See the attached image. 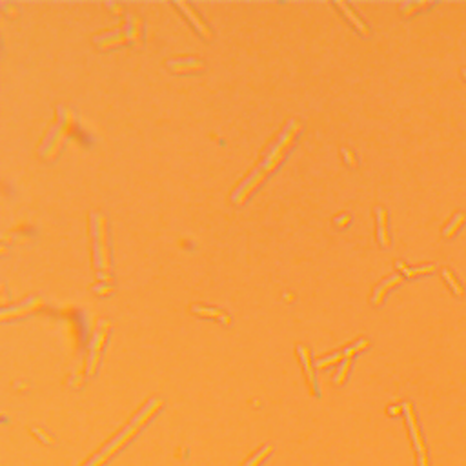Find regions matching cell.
<instances>
[{
  "label": "cell",
  "mask_w": 466,
  "mask_h": 466,
  "mask_svg": "<svg viewBox=\"0 0 466 466\" xmlns=\"http://www.w3.org/2000/svg\"><path fill=\"white\" fill-rule=\"evenodd\" d=\"M368 344L370 343H368L366 339H359L357 343H353L352 346L344 348L343 352H337V353H333V355H328V357H324V359H319L315 366L317 368H326V366H330V364H335V362H343V361H346V359H352L355 353H359L361 350L368 348Z\"/></svg>",
  "instance_id": "52a82bcc"
},
{
  "label": "cell",
  "mask_w": 466,
  "mask_h": 466,
  "mask_svg": "<svg viewBox=\"0 0 466 466\" xmlns=\"http://www.w3.org/2000/svg\"><path fill=\"white\" fill-rule=\"evenodd\" d=\"M142 36H144V22H142V18L139 15L128 13L124 22L120 24V27H117L113 31H106L97 35L95 42L100 50H111V48L130 44V42L135 44L137 48H141Z\"/></svg>",
  "instance_id": "277c9868"
},
{
  "label": "cell",
  "mask_w": 466,
  "mask_h": 466,
  "mask_svg": "<svg viewBox=\"0 0 466 466\" xmlns=\"http://www.w3.org/2000/svg\"><path fill=\"white\" fill-rule=\"evenodd\" d=\"M443 277L450 282V284H452V288H453V291H455V293H457V295H462V288L457 284V281H455V277L452 275V272H450V270H446V268H444V270H443Z\"/></svg>",
  "instance_id": "44dd1931"
},
{
  "label": "cell",
  "mask_w": 466,
  "mask_h": 466,
  "mask_svg": "<svg viewBox=\"0 0 466 466\" xmlns=\"http://www.w3.org/2000/svg\"><path fill=\"white\" fill-rule=\"evenodd\" d=\"M464 213H457L455 217H453V221H452V224H448L446 226V230H444V237H452V233L455 231V228H459V224H462L464 222Z\"/></svg>",
  "instance_id": "ffe728a7"
},
{
  "label": "cell",
  "mask_w": 466,
  "mask_h": 466,
  "mask_svg": "<svg viewBox=\"0 0 466 466\" xmlns=\"http://www.w3.org/2000/svg\"><path fill=\"white\" fill-rule=\"evenodd\" d=\"M403 410H404V413H406L408 425H410V430H412L413 443H415L417 450H419V455H426L425 444H422V437H421V434H419V428H417V425H415V417H413L412 404H410V403H404V404H403Z\"/></svg>",
  "instance_id": "7c38bea8"
},
{
  "label": "cell",
  "mask_w": 466,
  "mask_h": 466,
  "mask_svg": "<svg viewBox=\"0 0 466 466\" xmlns=\"http://www.w3.org/2000/svg\"><path fill=\"white\" fill-rule=\"evenodd\" d=\"M425 6H428V2H417V4H404L403 6V13L406 15H412L415 9H419V8H425Z\"/></svg>",
  "instance_id": "603a6c76"
},
{
  "label": "cell",
  "mask_w": 466,
  "mask_h": 466,
  "mask_svg": "<svg viewBox=\"0 0 466 466\" xmlns=\"http://www.w3.org/2000/svg\"><path fill=\"white\" fill-rule=\"evenodd\" d=\"M350 364H352V359H346V361L341 362L339 371H337V375H335V383H337V385H343L344 383L346 373H348V370H350Z\"/></svg>",
  "instance_id": "d6986e66"
},
{
  "label": "cell",
  "mask_w": 466,
  "mask_h": 466,
  "mask_svg": "<svg viewBox=\"0 0 466 466\" xmlns=\"http://www.w3.org/2000/svg\"><path fill=\"white\" fill-rule=\"evenodd\" d=\"M335 6H337V8H339V9H343L344 17L348 18L350 22H352L353 26L357 27V29H359V33H361V35H364V36H370V29H368V26H366V24H364V22H362L361 18L357 17V13H355V11H353V9H352V6H350V4H346V2H337V4H335Z\"/></svg>",
  "instance_id": "4fadbf2b"
},
{
  "label": "cell",
  "mask_w": 466,
  "mask_h": 466,
  "mask_svg": "<svg viewBox=\"0 0 466 466\" xmlns=\"http://www.w3.org/2000/svg\"><path fill=\"white\" fill-rule=\"evenodd\" d=\"M377 235H379L380 244L388 248L390 246V237H388V215H386L385 208H377Z\"/></svg>",
  "instance_id": "5bb4252c"
},
{
  "label": "cell",
  "mask_w": 466,
  "mask_h": 466,
  "mask_svg": "<svg viewBox=\"0 0 466 466\" xmlns=\"http://www.w3.org/2000/svg\"><path fill=\"white\" fill-rule=\"evenodd\" d=\"M158 408H162V399H157V397L150 399V401H148V403L142 406L141 412L135 415V419H133V421L130 422V425H128L126 428L120 432V434H118V437H115V439L111 441V443H109L108 446H106V448L102 450V452H100L95 459H93V461L88 462L86 466H102V464H104V462L108 461V459L111 457V455H113L117 450H120L124 444L128 443V441L132 439L133 435L139 432V428H141L142 425H146V422L150 421V417L153 415L155 412H157Z\"/></svg>",
  "instance_id": "3957f363"
},
{
  "label": "cell",
  "mask_w": 466,
  "mask_h": 466,
  "mask_svg": "<svg viewBox=\"0 0 466 466\" xmlns=\"http://www.w3.org/2000/svg\"><path fill=\"white\" fill-rule=\"evenodd\" d=\"M397 268H399V270H403L406 277L419 275V273H428V272H434V270H435L434 264H430V266H421V268H406L403 263H397Z\"/></svg>",
  "instance_id": "e0dca14e"
},
{
  "label": "cell",
  "mask_w": 466,
  "mask_h": 466,
  "mask_svg": "<svg viewBox=\"0 0 466 466\" xmlns=\"http://www.w3.org/2000/svg\"><path fill=\"white\" fill-rule=\"evenodd\" d=\"M297 352H299V357H301V362H303L304 373H306V377H308V383H310V386H312L313 395H321L319 394V386H317L315 373H313L312 361H310V350L304 348V346H297Z\"/></svg>",
  "instance_id": "8fae6325"
},
{
  "label": "cell",
  "mask_w": 466,
  "mask_h": 466,
  "mask_svg": "<svg viewBox=\"0 0 466 466\" xmlns=\"http://www.w3.org/2000/svg\"><path fill=\"white\" fill-rule=\"evenodd\" d=\"M91 231H93V257L95 266L99 270L100 282L111 284V251H109L108 240V221L102 213L91 215Z\"/></svg>",
  "instance_id": "5b68a950"
},
{
  "label": "cell",
  "mask_w": 466,
  "mask_h": 466,
  "mask_svg": "<svg viewBox=\"0 0 466 466\" xmlns=\"http://www.w3.org/2000/svg\"><path fill=\"white\" fill-rule=\"evenodd\" d=\"M401 281H403V275H392L390 279H386L385 282H380V284L375 288V291H373V304L379 306V304L383 303V297L386 295V291H388L392 286L399 284Z\"/></svg>",
  "instance_id": "2e32d148"
},
{
  "label": "cell",
  "mask_w": 466,
  "mask_h": 466,
  "mask_svg": "<svg viewBox=\"0 0 466 466\" xmlns=\"http://www.w3.org/2000/svg\"><path fill=\"white\" fill-rule=\"evenodd\" d=\"M75 126H77V115H75V111L66 108V106H59L57 108L55 124L50 128V132L46 133L44 141H42L40 148H38L40 157L46 158L48 162H53L55 158L60 155L66 141L73 135Z\"/></svg>",
  "instance_id": "7a4b0ae2"
},
{
  "label": "cell",
  "mask_w": 466,
  "mask_h": 466,
  "mask_svg": "<svg viewBox=\"0 0 466 466\" xmlns=\"http://www.w3.org/2000/svg\"><path fill=\"white\" fill-rule=\"evenodd\" d=\"M93 291L99 293V295H109L111 291H113V284H106V282H102V284L93 286Z\"/></svg>",
  "instance_id": "7402d4cb"
},
{
  "label": "cell",
  "mask_w": 466,
  "mask_h": 466,
  "mask_svg": "<svg viewBox=\"0 0 466 466\" xmlns=\"http://www.w3.org/2000/svg\"><path fill=\"white\" fill-rule=\"evenodd\" d=\"M167 68L172 69L173 73H177V75H188V73L204 71L206 66L197 59H175L167 62Z\"/></svg>",
  "instance_id": "30bf717a"
},
{
  "label": "cell",
  "mask_w": 466,
  "mask_h": 466,
  "mask_svg": "<svg viewBox=\"0 0 466 466\" xmlns=\"http://www.w3.org/2000/svg\"><path fill=\"white\" fill-rule=\"evenodd\" d=\"M421 466H428V461H426V455H421Z\"/></svg>",
  "instance_id": "83f0119b"
},
{
  "label": "cell",
  "mask_w": 466,
  "mask_h": 466,
  "mask_svg": "<svg viewBox=\"0 0 466 466\" xmlns=\"http://www.w3.org/2000/svg\"><path fill=\"white\" fill-rule=\"evenodd\" d=\"M35 435H38V439L40 441H44V443H48V444H55V439L51 437L50 434H46V432H42L40 428H35Z\"/></svg>",
  "instance_id": "d4e9b609"
},
{
  "label": "cell",
  "mask_w": 466,
  "mask_h": 466,
  "mask_svg": "<svg viewBox=\"0 0 466 466\" xmlns=\"http://www.w3.org/2000/svg\"><path fill=\"white\" fill-rule=\"evenodd\" d=\"M109 330H111V322L108 319H102L97 324L95 331H93V337L90 341V348H88V375H95L97 366L100 362V355H102V350L106 346V341L109 337Z\"/></svg>",
  "instance_id": "8992f818"
},
{
  "label": "cell",
  "mask_w": 466,
  "mask_h": 466,
  "mask_svg": "<svg viewBox=\"0 0 466 466\" xmlns=\"http://www.w3.org/2000/svg\"><path fill=\"white\" fill-rule=\"evenodd\" d=\"M108 6H109L111 9H113L115 13H117V11H122V6H115V4H108Z\"/></svg>",
  "instance_id": "4316f807"
},
{
  "label": "cell",
  "mask_w": 466,
  "mask_h": 466,
  "mask_svg": "<svg viewBox=\"0 0 466 466\" xmlns=\"http://www.w3.org/2000/svg\"><path fill=\"white\" fill-rule=\"evenodd\" d=\"M348 222H350L348 215H343V217H341V221H337V226H344V224H348Z\"/></svg>",
  "instance_id": "484cf974"
},
{
  "label": "cell",
  "mask_w": 466,
  "mask_h": 466,
  "mask_svg": "<svg viewBox=\"0 0 466 466\" xmlns=\"http://www.w3.org/2000/svg\"><path fill=\"white\" fill-rule=\"evenodd\" d=\"M301 132H303V124H301L299 120H293V118H291V120L286 122L284 130L281 132V135L277 137V141L268 148L266 155H264V158L261 160V164H259L253 172L249 173L244 181L237 186L235 191L231 193V200H233L237 206H242V204L255 193V190H257L259 186L263 184L268 177L272 175L277 167L284 162L286 155H288V151L293 148L295 139L299 137Z\"/></svg>",
  "instance_id": "6da1fadb"
},
{
  "label": "cell",
  "mask_w": 466,
  "mask_h": 466,
  "mask_svg": "<svg viewBox=\"0 0 466 466\" xmlns=\"http://www.w3.org/2000/svg\"><path fill=\"white\" fill-rule=\"evenodd\" d=\"M177 6L184 11V15H186V18L190 20L191 24L195 26V29L199 31V35L202 36V38H206V40H209L211 42L213 40V31L209 29V26L206 22H204L202 18L199 17V13L195 11V8L191 4H188V2H177Z\"/></svg>",
  "instance_id": "9c48e42d"
},
{
  "label": "cell",
  "mask_w": 466,
  "mask_h": 466,
  "mask_svg": "<svg viewBox=\"0 0 466 466\" xmlns=\"http://www.w3.org/2000/svg\"><path fill=\"white\" fill-rule=\"evenodd\" d=\"M462 73H464V77H466V69H462Z\"/></svg>",
  "instance_id": "f1b7e54d"
},
{
  "label": "cell",
  "mask_w": 466,
  "mask_h": 466,
  "mask_svg": "<svg viewBox=\"0 0 466 466\" xmlns=\"http://www.w3.org/2000/svg\"><path fill=\"white\" fill-rule=\"evenodd\" d=\"M270 453H272V446L268 444V446H264V448L261 450V452H259L257 455H255V457L251 459V461H248V462H246V466H259V464H261V462L264 461V459L268 457V455H270Z\"/></svg>",
  "instance_id": "ac0fdd59"
},
{
  "label": "cell",
  "mask_w": 466,
  "mask_h": 466,
  "mask_svg": "<svg viewBox=\"0 0 466 466\" xmlns=\"http://www.w3.org/2000/svg\"><path fill=\"white\" fill-rule=\"evenodd\" d=\"M343 155H344V158H346V162H348L350 166L357 167V158H355V155H353L348 148H343Z\"/></svg>",
  "instance_id": "cb8c5ba5"
},
{
  "label": "cell",
  "mask_w": 466,
  "mask_h": 466,
  "mask_svg": "<svg viewBox=\"0 0 466 466\" xmlns=\"http://www.w3.org/2000/svg\"><path fill=\"white\" fill-rule=\"evenodd\" d=\"M193 312L197 313V315H200V317H211V319H219V321H222L226 326L231 324L230 315H226V313L221 312V310H217V308H209V306H200V304H195Z\"/></svg>",
  "instance_id": "9a60e30c"
},
{
  "label": "cell",
  "mask_w": 466,
  "mask_h": 466,
  "mask_svg": "<svg viewBox=\"0 0 466 466\" xmlns=\"http://www.w3.org/2000/svg\"><path fill=\"white\" fill-rule=\"evenodd\" d=\"M42 306H44V301H42L40 297H29V299H26L24 303L17 304V306H13V308H4L2 310V313H0V319H2V321H8V319H11V317L29 315V313L36 312V310L42 308Z\"/></svg>",
  "instance_id": "ba28073f"
}]
</instances>
